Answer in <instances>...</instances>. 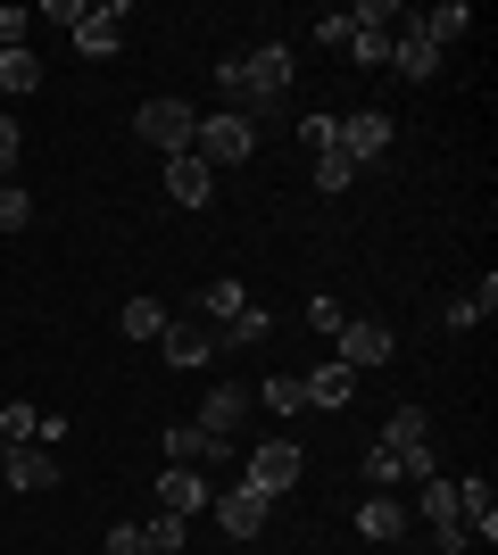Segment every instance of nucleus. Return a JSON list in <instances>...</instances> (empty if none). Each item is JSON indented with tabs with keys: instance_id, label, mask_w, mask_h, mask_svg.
Wrapping results in <instances>:
<instances>
[{
	"instance_id": "obj_1",
	"label": "nucleus",
	"mask_w": 498,
	"mask_h": 555,
	"mask_svg": "<svg viewBox=\"0 0 498 555\" xmlns=\"http://www.w3.org/2000/svg\"><path fill=\"white\" fill-rule=\"evenodd\" d=\"M283 92H291V50L283 42H266L241 59V125H258V116H283Z\"/></svg>"
},
{
	"instance_id": "obj_2",
	"label": "nucleus",
	"mask_w": 498,
	"mask_h": 555,
	"mask_svg": "<svg viewBox=\"0 0 498 555\" xmlns=\"http://www.w3.org/2000/svg\"><path fill=\"white\" fill-rule=\"evenodd\" d=\"M382 448L399 456L407 481H432V473H440V464H432V423H424V406H399V415L382 423Z\"/></svg>"
},
{
	"instance_id": "obj_3",
	"label": "nucleus",
	"mask_w": 498,
	"mask_h": 555,
	"mask_svg": "<svg viewBox=\"0 0 498 555\" xmlns=\"http://www.w3.org/2000/svg\"><path fill=\"white\" fill-rule=\"evenodd\" d=\"M250 150H258V125H241L233 108L200 116V133H191V158H208V166H241Z\"/></svg>"
},
{
	"instance_id": "obj_4",
	"label": "nucleus",
	"mask_w": 498,
	"mask_h": 555,
	"mask_svg": "<svg viewBox=\"0 0 498 555\" xmlns=\"http://www.w3.org/2000/svg\"><path fill=\"white\" fill-rule=\"evenodd\" d=\"M133 125H142V141H150V150H166V158H183L191 133H200L191 100H142V116H133Z\"/></svg>"
},
{
	"instance_id": "obj_5",
	"label": "nucleus",
	"mask_w": 498,
	"mask_h": 555,
	"mask_svg": "<svg viewBox=\"0 0 498 555\" xmlns=\"http://www.w3.org/2000/svg\"><path fill=\"white\" fill-rule=\"evenodd\" d=\"M332 150L349 166H366V158H382L391 150V116L382 108H357V116H332Z\"/></svg>"
},
{
	"instance_id": "obj_6",
	"label": "nucleus",
	"mask_w": 498,
	"mask_h": 555,
	"mask_svg": "<svg viewBox=\"0 0 498 555\" xmlns=\"http://www.w3.org/2000/svg\"><path fill=\"white\" fill-rule=\"evenodd\" d=\"M67 34L84 59H108L125 42V0H100V9H67Z\"/></svg>"
},
{
	"instance_id": "obj_7",
	"label": "nucleus",
	"mask_w": 498,
	"mask_h": 555,
	"mask_svg": "<svg viewBox=\"0 0 498 555\" xmlns=\"http://www.w3.org/2000/svg\"><path fill=\"white\" fill-rule=\"evenodd\" d=\"M241 481L258 489V498H283V489L299 481V448H291V440H266V448H250V464H241Z\"/></svg>"
},
{
	"instance_id": "obj_8",
	"label": "nucleus",
	"mask_w": 498,
	"mask_h": 555,
	"mask_svg": "<svg viewBox=\"0 0 498 555\" xmlns=\"http://www.w3.org/2000/svg\"><path fill=\"white\" fill-rule=\"evenodd\" d=\"M225 456H233V440H208L200 423H166V464H183V473H216Z\"/></svg>"
},
{
	"instance_id": "obj_9",
	"label": "nucleus",
	"mask_w": 498,
	"mask_h": 555,
	"mask_svg": "<svg viewBox=\"0 0 498 555\" xmlns=\"http://www.w3.org/2000/svg\"><path fill=\"white\" fill-rule=\"evenodd\" d=\"M250 398H258V390H250V382H216V390L200 398V415H191V423H200L208 440H233V423L250 415Z\"/></svg>"
},
{
	"instance_id": "obj_10",
	"label": "nucleus",
	"mask_w": 498,
	"mask_h": 555,
	"mask_svg": "<svg viewBox=\"0 0 498 555\" xmlns=\"http://www.w3.org/2000/svg\"><path fill=\"white\" fill-rule=\"evenodd\" d=\"M208 506H216V522H225L233 539H258V531H266V506H274V498H258L250 481H233V489H216Z\"/></svg>"
},
{
	"instance_id": "obj_11",
	"label": "nucleus",
	"mask_w": 498,
	"mask_h": 555,
	"mask_svg": "<svg viewBox=\"0 0 498 555\" xmlns=\"http://www.w3.org/2000/svg\"><path fill=\"white\" fill-rule=\"evenodd\" d=\"M332 340H341V365H349V373H366V365H391V324H374V315L341 324Z\"/></svg>"
},
{
	"instance_id": "obj_12",
	"label": "nucleus",
	"mask_w": 498,
	"mask_h": 555,
	"mask_svg": "<svg viewBox=\"0 0 498 555\" xmlns=\"http://www.w3.org/2000/svg\"><path fill=\"white\" fill-rule=\"evenodd\" d=\"M208 498H216L208 473H183V464H166V473H158V514H183V522H191Z\"/></svg>"
},
{
	"instance_id": "obj_13",
	"label": "nucleus",
	"mask_w": 498,
	"mask_h": 555,
	"mask_svg": "<svg viewBox=\"0 0 498 555\" xmlns=\"http://www.w3.org/2000/svg\"><path fill=\"white\" fill-rule=\"evenodd\" d=\"M0 473H9V489H59V448L25 440V448H9V456H0Z\"/></svg>"
},
{
	"instance_id": "obj_14",
	"label": "nucleus",
	"mask_w": 498,
	"mask_h": 555,
	"mask_svg": "<svg viewBox=\"0 0 498 555\" xmlns=\"http://www.w3.org/2000/svg\"><path fill=\"white\" fill-rule=\"evenodd\" d=\"M158 348H166V365H208V357H216V324H208V315H191V324H166L158 332Z\"/></svg>"
},
{
	"instance_id": "obj_15",
	"label": "nucleus",
	"mask_w": 498,
	"mask_h": 555,
	"mask_svg": "<svg viewBox=\"0 0 498 555\" xmlns=\"http://www.w3.org/2000/svg\"><path fill=\"white\" fill-rule=\"evenodd\" d=\"M457 522H465V539L490 547V539H498V489L490 481H457Z\"/></svg>"
},
{
	"instance_id": "obj_16",
	"label": "nucleus",
	"mask_w": 498,
	"mask_h": 555,
	"mask_svg": "<svg viewBox=\"0 0 498 555\" xmlns=\"http://www.w3.org/2000/svg\"><path fill=\"white\" fill-rule=\"evenodd\" d=\"M208 183H216V166L208 158H166V199H175V208H200V199H208Z\"/></svg>"
},
{
	"instance_id": "obj_17",
	"label": "nucleus",
	"mask_w": 498,
	"mask_h": 555,
	"mask_svg": "<svg viewBox=\"0 0 498 555\" xmlns=\"http://www.w3.org/2000/svg\"><path fill=\"white\" fill-rule=\"evenodd\" d=\"M391 67L424 83V75H440V42H432L424 25H407V34H391Z\"/></svg>"
},
{
	"instance_id": "obj_18",
	"label": "nucleus",
	"mask_w": 498,
	"mask_h": 555,
	"mask_svg": "<svg viewBox=\"0 0 498 555\" xmlns=\"http://www.w3.org/2000/svg\"><path fill=\"white\" fill-rule=\"evenodd\" d=\"M357 531L374 539V547H391V539H407V506L391 498V489H374V498L357 506Z\"/></svg>"
},
{
	"instance_id": "obj_19",
	"label": "nucleus",
	"mask_w": 498,
	"mask_h": 555,
	"mask_svg": "<svg viewBox=\"0 0 498 555\" xmlns=\"http://www.w3.org/2000/svg\"><path fill=\"white\" fill-rule=\"evenodd\" d=\"M308 382V406H349V390H357V373L332 357V365H316V373H299Z\"/></svg>"
},
{
	"instance_id": "obj_20",
	"label": "nucleus",
	"mask_w": 498,
	"mask_h": 555,
	"mask_svg": "<svg viewBox=\"0 0 498 555\" xmlns=\"http://www.w3.org/2000/svg\"><path fill=\"white\" fill-rule=\"evenodd\" d=\"M416 25L449 50V42H465V34H474V9H465V0H440V9H432V17H416Z\"/></svg>"
},
{
	"instance_id": "obj_21",
	"label": "nucleus",
	"mask_w": 498,
	"mask_h": 555,
	"mask_svg": "<svg viewBox=\"0 0 498 555\" xmlns=\"http://www.w3.org/2000/svg\"><path fill=\"white\" fill-rule=\"evenodd\" d=\"M416 506H424V522H432V531H440V522H457V481H449V473L416 481Z\"/></svg>"
},
{
	"instance_id": "obj_22",
	"label": "nucleus",
	"mask_w": 498,
	"mask_h": 555,
	"mask_svg": "<svg viewBox=\"0 0 498 555\" xmlns=\"http://www.w3.org/2000/svg\"><path fill=\"white\" fill-rule=\"evenodd\" d=\"M266 332H274V315H266V307H241L233 324H216V348H258Z\"/></svg>"
},
{
	"instance_id": "obj_23",
	"label": "nucleus",
	"mask_w": 498,
	"mask_h": 555,
	"mask_svg": "<svg viewBox=\"0 0 498 555\" xmlns=\"http://www.w3.org/2000/svg\"><path fill=\"white\" fill-rule=\"evenodd\" d=\"M0 92H42V59L34 50H0Z\"/></svg>"
},
{
	"instance_id": "obj_24",
	"label": "nucleus",
	"mask_w": 498,
	"mask_h": 555,
	"mask_svg": "<svg viewBox=\"0 0 498 555\" xmlns=\"http://www.w3.org/2000/svg\"><path fill=\"white\" fill-rule=\"evenodd\" d=\"M166 324H175V315H166L158 299H125V332H133V340H158Z\"/></svg>"
},
{
	"instance_id": "obj_25",
	"label": "nucleus",
	"mask_w": 498,
	"mask_h": 555,
	"mask_svg": "<svg viewBox=\"0 0 498 555\" xmlns=\"http://www.w3.org/2000/svg\"><path fill=\"white\" fill-rule=\"evenodd\" d=\"M266 406H274V415H299V406H308V382H299V373H274V382H266Z\"/></svg>"
},
{
	"instance_id": "obj_26",
	"label": "nucleus",
	"mask_w": 498,
	"mask_h": 555,
	"mask_svg": "<svg viewBox=\"0 0 498 555\" xmlns=\"http://www.w3.org/2000/svg\"><path fill=\"white\" fill-rule=\"evenodd\" d=\"M34 431H42V406H25V398H17V406H0V440H9V448H25Z\"/></svg>"
},
{
	"instance_id": "obj_27",
	"label": "nucleus",
	"mask_w": 498,
	"mask_h": 555,
	"mask_svg": "<svg viewBox=\"0 0 498 555\" xmlns=\"http://www.w3.org/2000/svg\"><path fill=\"white\" fill-rule=\"evenodd\" d=\"M183 531H191V522H183V514H150V555H183Z\"/></svg>"
},
{
	"instance_id": "obj_28",
	"label": "nucleus",
	"mask_w": 498,
	"mask_h": 555,
	"mask_svg": "<svg viewBox=\"0 0 498 555\" xmlns=\"http://www.w3.org/2000/svg\"><path fill=\"white\" fill-rule=\"evenodd\" d=\"M17 224H34V199L17 183H0V232H17Z\"/></svg>"
},
{
	"instance_id": "obj_29",
	"label": "nucleus",
	"mask_w": 498,
	"mask_h": 555,
	"mask_svg": "<svg viewBox=\"0 0 498 555\" xmlns=\"http://www.w3.org/2000/svg\"><path fill=\"white\" fill-rule=\"evenodd\" d=\"M366 481H374V489H391V481H407V473H399V456H391V448H366Z\"/></svg>"
},
{
	"instance_id": "obj_30",
	"label": "nucleus",
	"mask_w": 498,
	"mask_h": 555,
	"mask_svg": "<svg viewBox=\"0 0 498 555\" xmlns=\"http://www.w3.org/2000/svg\"><path fill=\"white\" fill-rule=\"evenodd\" d=\"M349 175H357V166L341 158V150H324V158H316V191H349Z\"/></svg>"
},
{
	"instance_id": "obj_31",
	"label": "nucleus",
	"mask_w": 498,
	"mask_h": 555,
	"mask_svg": "<svg viewBox=\"0 0 498 555\" xmlns=\"http://www.w3.org/2000/svg\"><path fill=\"white\" fill-rule=\"evenodd\" d=\"M357 67H391V34H349Z\"/></svg>"
},
{
	"instance_id": "obj_32",
	"label": "nucleus",
	"mask_w": 498,
	"mask_h": 555,
	"mask_svg": "<svg viewBox=\"0 0 498 555\" xmlns=\"http://www.w3.org/2000/svg\"><path fill=\"white\" fill-rule=\"evenodd\" d=\"M316 42H324V50H341V42H349V9H332V17H316Z\"/></svg>"
},
{
	"instance_id": "obj_33",
	"label": "nucleus",
	"mask_w": 498,
	"mask_h": 555,
	"mask_svg": "<svg viewBox=\"0 0 498 555\" xmlns=\"http://www.w3.org/2000/svg\"><path fill=\"white\" fill-rule=\"evenodd\" d=\"M299 141H308L316 158H324V150H332V116H299Z\"/></svg>"
},
{
	"instance_id": "obj_34",
	"label": "nucleus",
	"mask_w": 498,
	"mask_h": 555,
	"mask_svg": "<svg viewBox=\"0 0 498 555\" xmlns=\"http://www.w3.org/2000/svg\"><path fill=\"white\" fill-rule=\"evenodd\" d=\"M17 175V116H0V183Z\"/></svg>"
},
{
	"instance_id": "obj_35",
	"label": "nucleus",
	"mask_w": 498,
	"mask_h": 555,
	"mask_svg": "<svg viewBox=\"0 0 498 555\" xmlns=\"http://www.w3.org/2000/svg\"><path fill=\"white\" fill-rule=\"evenodd\" d=\"M308 324H316V332H341L349 315H341V299H308Z\"/></svg>"
},
{
	"instance_id": "obj_36",
	"label": "nucleus",
	"mask_w": 498,
	"mask_h": 555,
	"mask_svg": "<svg viewBox=\"0 0 498 555\" xmlns=\"http://www.w3.org/2000/svg\"><path fill=\"white\" fill-rule=\"evenodd\" d=\"M108 555H150V539L133 531V522H117V531H108Z\"/></svg>"
},
{
	"instance_id": "obj_37",
	"label": "nucleus",
	"mask_w": 498,
	"mask_h": 555,
	"mask_svg": "<svg viewBox=\"0 0 498 555\" xmlns=\"http://www.w3.org/2000/svg\"><path fill=\"white\" fill-rule=\"evenodd\" d=\"M0 50H25V9H0Z\"/></svg>"
},
{
	"instance_id": "obj_38",
	"label": "nucleus",
	"mask_w": 498,
	"mask_h": 555,
	"mask_svg": "<svg viewBox=\"0 0 498 555\" xmlns=\"http://www.w3.org/2000/svg\"><path fill=\"white\" fill-rule=\"evenodd\" d=\"M0 456H9V440H0Z\"/></svg>"
}]
</instances>
